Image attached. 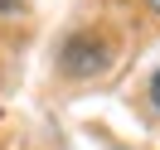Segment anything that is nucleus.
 I'll list each match as a JSON object with an SVG mask.
<instances>
[{"mask_svg":"<svg viewBox=\"0 0 160 150\" xmlns=\"http://www.w3.org/2000/svg\"><path fill=\"white\" fill-rule=\"evenodd\" d=\"M63 68H68L73 78L102 73V68H107V44H102L97 34H73V39L63 44Z\"/></svg>","mask_w":160,"mask_h":150,"instance_id":"1","label":"nucleus"},{"mask_svg":"<svg viewBox=\"0 0 160 150\" xmlns=\"http://www.w3.org/2000/svg\"><path fill=\"white\" fill-rule=\"evenodd\" d=\"M150 102H155V111H160V68H155V78H150Z\"/></svg>","mask_w":160,"mask_h":150,"instance_id":"2","label":"nucleus"},{"mask_svg":"<svg viewBox=\"0 0 160 150\" xmlns=\"http://www.w3.org/2000/svg\"><path fill=\"white\" fill-rule=\"evenodd\" d=\"M155 5H160V0H155Z\"/></svg>","mask_w":160,"mask_h":150,"instance_id":"4","label":"nucleus"},{"mask_svg":"<svg viewBox=\"0 0 160 150\" xmlns=\"http://www.w3.org/2000/svg\"><path fill=\"white\" fill-rule=\"evenodd\" d=\"M10 10H20V0H0V15H10Z\"/></svg>","mask_w":160,"mask_h":150,"instance_id":"3","label":"nucleus"}]
</instances>
